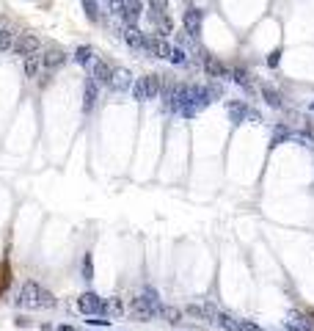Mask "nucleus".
<instances>
[{
	"label": "nucleus",
	"instance_id": "f257e3e1",
	"mask_svg": "<svg viewBox=\"0 0 314 331\" xmlns=\"http://www.w3.org/2000/svg\"><path fill=\"white\" fill-rule=\"evenodd\" d=\"M163 83H160V75H143V78H138V83L133 86V97L138 99V102H143V99H154L157 94H160Z\"/></svg>",
	"mask_w": 314,
	"mask_h": 331
},
{
	"label": "nucleus",
	"instance_id": "f03ea898",
	"mask_svg": "<svg viewBox=\"0 0 314 331\" xmlns=\"http://www.w3.org/2000/svg\"><path fill=\"white\" fill-rule=\"evenodd\" d=\"M39 47H42V39H39L36 33H17L11 53H14V56L30 58V56H39Z\"/></svg>",
	"mask_w": 314,
	"mask_h": 331
},
{
	"label": "nucleus",
	"instance_id": "7ed1b4c3",
	"mask_svg": "<svg viewBox=\"0 0 314 331\" xmlns=\"http://www.w3.org/2000/svg\"><path fill=\"white\" fill-rule=\"evenodd\" d=\"M39 296H42V287L36 282H25L20 290V298H17V306L22 309H36L39 306Z\"/></svg>",
	"mask_w": 314,
	"mask_h": 331
},
{
	"label": "nucleus",
	"instance_id": "20e7f679",
	"mask_svg": "<svg viewBox=\"0 0 314 331\" xmlns=\"http://www.w3.org/2000/svg\"><path fill=\"white\" fill-rule=\"evenodd\" d=\"M105 306V301L97 296V293H83V296H77V309L83 312V315H99Z\"/></svg>",
	"mask_w": 314,
	"mask_h": 331
},
{
	"label": "nucleus",
	"instance_id": "39448f33",
	"mask_svg": "<svg viewBox=\"0 0 314 331\" xmlns=\"http://www.w3.org/2000/svg\"><path fill=\"white\" fill-rule=\"evenodd\" d=\"M63 63H66V53H63L61 47H47L44 50V56H42V66L44 69H61Z\"/></svg>",
	"mask_w": 314,
	"mask_h": 331
},
{
	"label": "nucleus",
	"instance_id": "423d86ee",
	"mask_svg": "<svg viewBox=\"0 0 314 331\" xmlns=\"http://www.w3.org/2000/svg\"><path fill=\"white\" fill-rule=\"evenodd\" d=\"M185 312H188L190 317L204 320V323H215V317H218V312H215V306H212V303H190Z\"/></svg>",
	"mask_w": 314,
	"mask_h": 331
},
{
	"label": "nucleus",
	"instance_id": "0eeeda50",
	"mask_svg": "<svg viewBox=\"0 0 314 331\" xmlns=\"http://www.w3.org/2000/svg\"><path fill=\"white\" fill-rule=\"evenodd\" d=\"M111 78H113V66L108 61H94L91 66V80L99 86H111Z\"/></svg>",
	"mask_w": 314,
	"mask_h": 331
},
{
	"label": "nucleus",
	"instance_id": "6e6552de",
	"mask_svg": "<svg viewBox=\"0 0 314 331\" xmlns=\"http://www.w3.org/2000/svg\"><path fill=\"white\" fill-rule=\"evenodd\" d=\"M171 50L174 47H171L163 36H157V39H149L146 42V50H143V53H149L152 58H171Z\"/></svg>",
	"mask_w": 314,
	"mask_h": 331
},
{
	"label": "nucleus",
	"instance_id": "1a4fd4ad",
	"mask_svg": "<svg viewBox=\"0 0 314 331\" xmlns=\"http://www.w3.org/2000/svg\"><path fill=\"white\" fill-rule=\"evenodd\" d=\"M182 22H185V30H188L190 36H199V33H201L204 17H201V11H199V8H188V11H185V17H182Z\"/></svg>",
	"mask_w": 314,
	"mask_h": 331
},
{
	"label": "nucleus",
	"instance_id": "9d476101",
	"mask_svg": "<svg viewBox=\"0 0 314 331\" xmlns=\"http://www.w3.org/2000/svg\"><path fill=\"white\" fill-rule=\"evenodd\" d=\"M141 11H143V3H141V0H127V11H124V17H121V22H124L127 28H135Z\"/></svg>",
	"mask_w": 314,
	"mask_h": 331
},
{
	"label": "nucleus",
	"instance_id": "9b49d317",
	"mask_svg": "<svg viewBox=\"0 0 314 331\" xmlns=\"http://www.w3.org/2000/svg\"><path fill=\"white\" fill-rule=\"evenodd\" d=\"M226 111H229L231 124H243V121L248 119V111H251V108L245 105V102H237V99H234V102H229V105H226Z\"/></svg>",
	"mask_w": 314,
	"mask_h": 331
},
{
	"label": "nucleus",
	"instance_id": "f8f14e48",
	"mask_svg": "<svg viewBox=\"0 0 314 331\" xmlns=\"http://www.w3.org/2000/svg\"><path fill=\"white\" fill-rule=\"evenodd\" d=\"M124 42L130 44L133 50H146L149 36H146V33H141L138 28H127V30H124Z\"/></svg>",
	"mask_w": 314,
	"mask_h": 331
},
{
	"label": "nucleus",
	"instance_id": "ddd939ff",
	"mask_svg": "<svg viewBox=\"0 0 314 331\" xmlns=\"http://www.w3.org/2000/svg\"><path fill=\"white\" fill-rule=\"evenodd\" d=\"M286 329H289V331H314V323L309 320L306 315H298V312H292V315L286 317Z\"/></svg>",
	"mask_w": 314,
	"mask_h": 331
},
{
	"label": "nucleus",
	"instance_id": "4468645a",
	"mask_svg": "<svg viewBox=\"0 0 314 331\" xmlns=\"http://www.w3.org/2000/svg\"><path fill=\"white\" fill-rule=\"evenodd\" d=\"M133 315H135V320H152V317L157 315V309L149 306L143 298H135V301H133Z\"/></svg>",
	"mask_w": 314,
	"mask_h": 331
},
{
	"label": "nucleus",
	"instance_id": "2eb2a0df",
	"mask_svg": "<svg viewBox=\"0 0 314 331\" xmlns=\"http://www.w3.org/2000/svg\"><path fill=\"white\" fill-rule=\"evenodd\" d=\"M204 69H207L209 78H215V80H224V78H229V75H231L224 63L215 61V58H207V61H204Z\"/></svg>",
	"mask_w": 314,
	"mask_h": 331
},
{
	"label": "nucleus",
	"instance_id": "dca6fc26",
	"mask_svg": "<svg viewBox=\"0 0 314 331\" xmlns=\"http://www.w3.org/2000/svg\"><path fill=\"white\" fill-rule=\"evenodd\" d=\"M130 72L127 69H113V78H111V89L113 91H127L130 89Z\"/></svg>",
	"mask_w": 314,
	"mask_h": 331
},
{
	"label": "nucleus",
	"instance_id": "f3484780",
	"mask_svg": "<svg viewBox=\"0 0 314 331\" xmlns=\"http://www.w3.org/2000/svg\"><path fill=\"white\" fill-rule=\"evenodd\" d=\"M215 323L224 331H243V320H237V317H231V315H221V312H218Z\"/></svg>",
	"mask_w": 314,
	"mask_h": 331
},
{
	"label": "nucleus",
	"instance_id": "a211bd4d",
	"mask_svg": "<svg viewBox=\"0 0 314 331\" xmlns=\"http://www.w3.org/2000/svg\"><path fill=\"white\" fill-rule=\"evenodd\" d=\"M39 72H42V56H30L25 58V78H39Z\"/></svg>",
	"mask_w": 314,
	"mask_h": 331
},
{
	"label": "nucleus",
	"instance_id": "6ab92c4d",
	"mask_svg": "<svg viewBox=\"0 0 314 331\" xmlns=\"http://www.w3.org/2000/svg\"><path fill=\"white\" fill-rule=\"evenodd\" d=\"M94 102H97V83L94 80H86V94H83V108L86 111H91L94 108Z\"/></svg>",
	"mask_w": 314,
	"mask_h": 331
},
{
	"label": "nucleus",
	"instance_id": "aec40b11",
	"mask_svg": "<svg viewBox=\"0 0 314 331\" xmlns=\"http://www.w3.org/2000/svg\"><path fill=\"white\" fill-rule=\"evenodd\" d=\"M262 97H265V102H267L270 108H281V94L276 91V89L265 86V89H262Z\"/></svg>",
	"mask_w": 314,
	"mask_h": 331
},
{
	"label": "nucleus",
	"instance_id": "412c9836",
	"mask_svg": "<svg viewBox=\"0 0 314 331\" xmlns=\"http://www.w3.org/2000/svg\"><path fill=\"white\" fill-rule=\"evenodd\" d=\"M83 3V8H86V17H88L91 22H97L99 20V3L97 0H80Z\"/></svg>",
	"mask_w": 314,
	"mask_h": 331
},
{
	"label": "nucleus",
	"instance_id": "4be33fe9",
	"mask_svg": "<svg viewBox=\"0 0 314 331\" xmlns=\"http://www.w3.org/2000/svg\"><path fill=\"white\" fill-rule=\"evenodd\" d=\"M286 138H292V133H289V127L286 124H281L276 133H273V147H279V144H284Z\"/></svg>",
	"mask_w": 314,
	"mask_h": 331
},
{
	"label": "nucleus",
	"instance_id": "5701e85b",
	"mask_svg": "<svg viewBox=\"0 0 314 331\" xmlns=\"http://www.w3.org/2000/svg\"><path fill=\"white\" fill-rule=\"evenodd\" d=\"M91 56H94V50H91V47H77L75 50V61L83 63V66H86V63H91Z\"/></svg>",
	"mask_w": 314,
	"mask_h": 331
},
{
	"label": "nucleus",
	"instance_id": "b1692460",
	"mask_svg": "<svg viewBox=\"0 0 314 331\" xmlns=\"http://www.w3.org/2000/svg\"><path fill=\"white\" fill-rule=\"evenodd\" d=\"M149 14H168L166 0H149Z\"/></svg>",
	"mask_w": 314,
	"mask_h": 331
},
{
	"label": "nucleus",
	"instance_id": "393cba45",
	"mask_svg": "<svg viewBox=\"0 0 314 331\" xmlns=\"http://www.w3.org/2000/svg\"><path fill=\"white\" fill-rule=\"evenodd\" d=\"M160 315L166 317L168 323H179L182 312H179V309H174V306H163V309H160Z\"/></svg>",
	"mask_w": 314,
	"mask_h": 331
},
{
	"label": "nucleus",
	"instance_id": "a878e982",
	"mask_svg": "<svg viewBox=\"0 0 314 331\" xmlns=\"http://www.w3.org/2000/svg\"><path fill=\"white\" fill-rule=\"evenodd\" d=\"M171 63H176V66H182V63H188V53L185 50H179V47H174L171 50V58H168Z\"/></svg>",
	"mask_w": 314,
	"mask_h": 331
},
{
	"label": "nucleus",
	"instance_id": "bb28decb",
	"mask_svg": "<svg viewBox=\"0 0 314 331\" xmlns=\"http://www.w3.org/2000/svg\"><path fill=\"white\" fill-rule=\"evenodd\" d=\"M231 80L240 83V86H248V72H245L243 66H234V69H231Z\"/></svg>",
	"mask_w": 314,
	"mask_h": 331
},
{
	"label": "nucleus",
	"instance_id": "cd10ccee",
	"mask_svg": "<svg viewBox=\"0 0 314 331\" xmlns=\"http://www.w3.org/2000/svg\"><path fill=\"white\" fill-rule=\"evenodd\" d=\"M111 8H113V14L119 17H124V11H127V0H111Z\"/></svg>",
	"mask_w": 314,
	"mask_h": 331
},
{
	"label": "nucleus",
	"instance_id": "c85d7f7f",
	"mask_svg": "<svg viewBox=\"0 0 314 331\" xmlns=\"http://www.w3.org/2000/svg\"><path fill=\"white\" fill-rule=\"evenodd\" d=\"M39 306H42V309H50V306H56V298L50 296L47 290H42V296H39Z\"/></svg>",
	"mask_w": 314,
	"mask_h": 331
},
{
	"label": "nucleus",
	"instance_id": "c756f323",
	"mask_svg": "<svg viewBox=\"0 0 314 331\" xmlns=\"http://www.w3.org/2000/svg\"><path fill=\"white\" fill-rule=\"evenodd\" d=\"M108 309V312H113V315H119V312H124V306H121V301H108L102 306V312Z\"/></svg>",
	"mask_w": 314,
	"mask_h": 331
},
{
	"label": "nucleus",
	"instance_id": "7c9ffc66",
	"mask_svg": "<svg viewBox=\"0 0 314 331\" xmlns=\"http://www.w3.org/2000/svg\"><path fill=\"white\" fill-rule=\"evenodd\" d=\"M83 276H86V279H91V276H94V268H91V257H88V254L83 257Z\"/></svg>",
	"mask_w": 314,
	"mask_h": 331
},
{
	"label": "nucleus",
	"instance_id": "2f4dec72",
	"mask_svg": "<svg viewBox=\"0 0 314 331\" xmlns=\"http://www.w3.org/2000/svg\"><path fill=\"white\" fill-rule=\"evenodd\" d=\"M279 61H281V50H273L270 56H267V63L270 66H279Z\"/></svg>",
	"mask_w": 314,
	"mask_h": 331
},
{
	"label": "nucleus",
	"instance_id": "473e14b6",
	"mask_svg": "<svg viewBox=\"0 0 314 331\" xmlns=\"http://www.w3.org/2000/svg\"><path fill=\"white\" fill-rule=\"evenodd\" d=\"M243 331H262L259 326H254V323H243Z\"/></svg>",
	"mask_w": 314,
	"mask_h": 331
},
{
	"label": "nucleus",
	"instance_id": "72a5a7b5",
	"mask_svg": "<svg viewBox=\"0 0 314 331\" xmlns=\"http://www.w3.org/2000/svg\"><path fill=\"white\" fill-rule=\"evenodd\" d=\"M6 30H8V25H6L3 20H0V39H3V33H6Z\"/></svg>",
	"mask_w": 314,
	"mask_h": 331
},
{
	"label": "nucleus",
	"instance_id": "f704fd0d",
	"mask_svg": "<svg viewBox=\"0 0 314 331\" xmlns=\"http://www.w3.org/2000/svg\"><path fill=\"white\" fill-rule=\"evenodd\" d=\"M58 331H75L72 326H58Z\"/></svg>",
	"mask_w": 314,
	"mask_h": 331
},
{
	"label": "nucleus",
	"instance_id": "c9c22d12",
	"mask_svg": "<svg viewBox=\"0 0 314 331\" xmlns=\"http://www.w3.org/2000/svg\"><path fill=\"white\" fill-rule=\"evenodd\" d=\"M312 111H314V102H312Z\"/></svg>",
	"mask_w": 314,
	"mask_h": 331
}]
</instances>
